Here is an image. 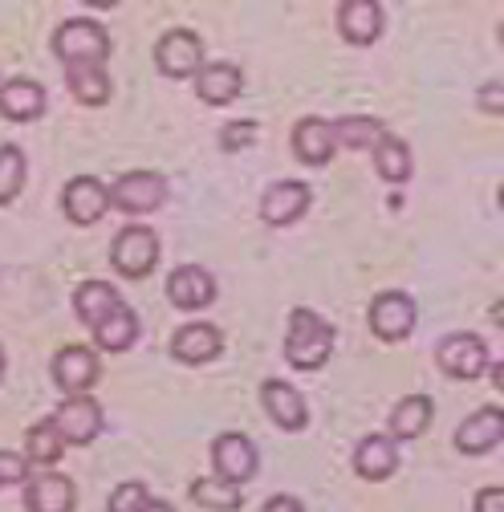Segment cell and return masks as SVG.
I'll return each instance as SVG.
<instances>
[{
	"instance_id": "cell-1",
	"label": "cell",
	"mask_w": 504,
	"mask_h": 512,
	"mask_svg": "<svg viewBox=\"0 0 504 512\" xmlns=\"http://www.w3.org/2000/svg\"><path fill=\"white\" fill-rule=\"evenodd\" d=\"M334 354V326L313 309H293L289 313V334H285V358L297 370H318Z\"/></svg>"
},
{
	"instance_id": "cell-2",
	"label": "cell",
	"mask_w": 504,
	"mask_h": 512,
	"mask_svg": "<svg viewBox=\"0 0 504 512\" xmlns=\"http://www.w3.org/2000/svg\"><path fill=\"white\" fill-rule=\"evenodd\" d=\"M53 53L74 66V61H86V66H102L110 57V33L90 21V17H74V21H61L53 33Z\"/></svg>"
},
{
	"instance_id": "cell-3",
	"label": "cell",
	"mask_w": 504,
	"mask_h": 512,
	"mask_svg": "<svg viewBox=\"0 0 504 512\" xmlns=\"http://www.w3.org/2000/svg\"><path fill=\"white\" fill-rule=\"evenodd\" d=\"M110 261H114V269H118L122 277H131V281L147 277V273L159 265V236H155L151 228H143V224L122 228V232L114 236Z\"/></svg>"
},
{
	"instance_id": "cell-4",
	"label": "cell",
	"mask_w": 504,
	"mask_h": 512,
	"mask_svg": "<svg viewBox=\"0 0 504 512\" xmlns=\"http://www.w3.org/2000/svg\"><path fill=\"white\" fill-rule=\"evenodd\" d=\"M106 196H110L114 208L143 216V212H155L167 200V179L159 171H126L122 179H114V187H106Z\"/></svg>"
},
{
	"instance_id": "cell-5",
	"label": "cell",
	"mask_w": 504,
	"mask_h": 512,
	"mask_svg": "<svg viewBox=\"0 0 504 512\" xmlns=\"http://www.w3.org/2000/svg\"><path fill=\"white\" fill-rule=\"evenodd\" d=\"M212 464H216V480L224 484H248L252 476H257V447H252L248 435L240 431H224L212 439Z\"/></svg>"
},
{
	"instance_id": "cell-6",
	"label": "cell",
	"mask_w": 504,
	"mask_h": 512,
	"mask_svg": "<svg viewBox=\"0 0 504 512\" xmlns=\"http://www.w3.org/2000/svg\"><path fill=\"white\" fill-rule=\"evenodd\" d=\"M45 423L57 431L61 443H90L102 431V407L90 395H74V399L61 403L53 411V419H45Z\"/></svg>"
},
{
	"instance_id": "cell-7",
	"label": "cell",
	"mask_w": 504,
	"mask_h": 512,
	"mask_svg": "<svg viewBox=\"0 0 504 512\" xmlns=\"http://www.w3.org/2000/svg\"><path fill=\"white\" fill-rule=\"evenodd\" d=\"M155 66L167 78H192L204 70V45L192 29H171L159 45H155Z\"/></svg>"
},
{
	"instance_id": "cell-8",
	"label": "cell",
	"mask_w": 504,
	"mask_h": 512,
	"mask_svg": "<svg viewBox=\"0 0 504 512\" xmlns=\"http://www.w3.org/2000/svg\"><path fill=\"white\" fill-rule=\"evenodd\" d=\"M370 330L383 342H399L415 330V301L407 293H378L370 301Z\"/></svg>"
},
{
	"instance_id": "cell-9",
	"label": "cell",
	"mask_w": 504,
	"mask_h": 512,
	"mask_svg": "<svg viewBox=\"0 0 504 512\" xmlns=\"http://www.w3.org/2000/svg\"><path fill=\"white\" fill-rule=\"evenodd\" d=\"M435 358H439V370L452 378H480L488 366V346L476 334H452L439 342Z\"/></svg>"
},
{
	"instance_id": "cell-10",
	"label": "cell",
	"mask_w": 504,
	"mask_h": 512,
	"mask_svg": "<svg viewBox=\"0 0 504 512\" xmlns=\"http://www.w3.org/2000/svg\"><path fill=\"white\" fill-rule=\"evenodd\" d=\"M61 208H66V216L74 224H94L106 216L110 208V196H106V183L94 179V175H78L66 183V191H61Z\"/></svg>"
},
{
	"instance_id": "cell-11",
	"label": "cell",
	"mask_w": 504,
	"mask_h": 512,
	"mask_svg": "<svg viewBox=\"0 0 504 512\" xmlns=\"http://www.w3.org/2000/svg\"><path fill=\"white\" fill-rule=\"evenodd\" d=\"M53 378L70 399L74 395H90V387L98 382V358L86 346H66V350H57V358H53Z\"/></svg>"
},
{
	"instance_id": "cell-12",
	"label": "cell",
	"mask_w": 504,
	"mask_h": 512,
	"mask_svg": "<svg viewBox=\"0 0 504 512\" xmlns=\"http://www.w3.org/2000/svg\"><path fill=\"white\" fill-rule=\"evenodd\" d=\"M167 301L179 305V309H204L216 301V281L208 269L200 265H179L171 277H167Z\"/></svg>"
},
{
	"instance_id": "cell-13",
	"label": "cell",
	"mask_w": 504,
	"mask_h": 512,
	"mask_svg": "<svg viewBox=\"0 0 504 512\" xmlns=\"http://www.w3.org/2000/svg\"><path fill=\"white\" fill-rule=\"evenodd\" d=\"M25 508L29 512H74V480L57 476V472H41L29 476L25 484Z\"/></svg>"
},
{
	"instance_id": "cell-14",
	"label": "cell",
	"mask_w": 504,
	"mask_h": 512,
	"mask_svg": "<svg viewBox=\"0 0 504 512\" xmlns=\"http://www.w3.org/2000/svg\"><path fill=\"white\" fill-rule=\"evenodd\" d=\"M500 435H504V415H500V407H480V411H472V415L460 423L456 447H460V452H468V456H484V452H492V447L500 443Z\"/></svg>"
},
{
	"instance_id": "cell-15",
	"label": "cell",
	"mask_w": 504,
	"mask_h": 512,
	"mask_svg": "<svg viewBox=\"0 0 504 512\" xmlns=\"http://www.w3.org/2000/svg\"><path fill=\"white\" fill-rule=\"evenodd\" d=\"M261 403H265L269 419H273L281 431H301V427L309 423L305 399L289 387V382H281V378H269V382H265V387H261Z\"/></svg>"
},
{
	"instance_id": "cell-16",
	"label": "cell",
	"mask_w": 504,
	"mask_h": 512,
	"mask_svg": "<svg viewBox=\"0 0 504 512\" xmlns=\"http://www.w3.org/2000/svg\"><path fill=\"white\" fill-rule=\"evenodd\" d=\"M305 208H309V183H297V179H281L261 196V216L277 228L305 216Z\"/></svg>"
},
{
	"instance_id": "cell-17",
	"label": "cell",
	"mask_w": 504,
	"mask_h": 512,
	"mask_svg": "<svg viewBox=\"0 0 504 512\" xmlns=\"http://www.w3.org/2000/svg\"><path fill=\"white\" fill-rule=\"evenodd\" d=\"M338 29L354 45L378 41V33H383V5H374V0H346V5H338Z\"/></svg>"
},
{
	"instance_id": "cell-18",
	"label": "cell",
	"mask_w": 504,
	"mask_h": 512,
	"mask_svg": "<svg viewBox=\"0 0 504 512\" xmlns=\"http://www.w3.org/2000/svg\"><path fill=\"white\" fill-rule=\"evenodd\" d=\"M293 151L301 163L309 167H326L334 159V131H330V122L326 118H301L297 122V131H293Z\"/></svg>"
},
{
	"instance_id": "cell-19",
	"label": "cell",
	"mask_w": 504,
	"mask_h": 512,
	"mask_svg": "<svg viewBox=\"0 0 504 512\" xmlns=\"http://www.w3.org/2000/svg\"><path fill=\"white\" fill-rule=\"evenodd\" d=\"M399 468V447L387 435H366L354 452V472L362 480H387Z\"/></svg>"
},
{
	"instance_id": "cell-20",
	"label": "cell",
	"mask_w": 504,
	"mask_h": 512,
	"mask_svg": "<svg viewBox=\"0 0 504 512\" xmlns=\"http://www.w3.org/2000/svg\"><path fill=\"white\" fill-rule=\"evenodd\" d=\"M220 346H224V334H220L216 326H208V322H192V326H183V330L171 338V354H175L179 362H192V366L216 358Z\"/></svg>"
},
{
	"instance_id": "cell-21",
	"label": "cell",
	"mask_w": 504,
	"mask_h": 512,
	"mask_svg": "<svg viewBox=\"0 0 504 512\" xmlns=\"http://www.w3.org/2000/svg\"><path fill=\"white\" fill-rule=\"evenodd\" d=\"M41 110H45V90H41V82H33V78H13V82L0 86V114H5V118H13V122H33V118H41Z\"/></svg>"
},
{
	"instance_id": "cell-22",
	"label": "cell",
	"mask_w": 504,
	"mask_h": 512,
	"mask_svg": "<svg viewBox=\"0 0 504 512\" xmlns=\"http://www.w3.org/2000/svg\"><path fill=\"white\" fill-rule=\"evenodd\" d=\"M94 338H98V346H102V350H110V354L131 350V346H135V338H139V317H135V309L118 301V305L102 317V322L94 326Z\"/></svg>"
},
{
	"instance_id": "cell-23",
	"label": "cell",
	"mask_w": 504,
	"mask_h": 512,
	"mask_svg": "<svg viewBox=\"0 0 504 512\" xmlns=\"http://www.w3.org/2000/svg\"><path fill=\"white\" fill-rule=\"evenodd\" d=\"M240 86H244V78H240L236 66H228V61H216V66H204V70L196 74V94H200L208 106H228V102H236V98H240Z\"/></svg>"
},
{
	"instance_id": "cell-24",
	"label": "cell",
	"mask_w": 504,
	"mask_h": 512,
	"mask_svg": "<svg viewBox=\"0 0 504 512\" xmlns=\"http://www.w3.org/2000/svg\"><path fill=\"white\" fill-rule=\"evenodd\" d=\"M330 131H334V147L366 151V147H374L378 139L387 135V126H383V118L354 114V118H338V122H330Z\"/></svg>"
},
{
	"instance_id": "cell-25",
	"label": "cell",
	"mask_w": 504,
	"mask_h": 512,
	"mask_svg": "<svg viewBox=\"0 0 504 512\" xmlns=\"http://www.w3.org/2000/svg\"><path fill=\"white\" fill-rule=\"evenodd\" d=\"M431 415H435V403L427 395H407L395 403L391 411V431L395 439H419L427 427H431Z\"/></svg>"
},
{
	"instance_id": "cell-26",
	"label": "cell",
	"mask_w": 504,
	"mask_h": 512,
	"mask_svg": "<svg viewBox=\"0 0 504 512\" xmlns=\"http://www.w3.org/2000/svg\"><path fill=\"white\" fill-rule=\"evenodd\" d=\"M118 305V293H114V285H106V281H82L78 285V293H74V309H78V317L94 330L102 317L110 313Z\"/></svg>"
},
{
	"instance_id": "cell-27",
	"label": "cell",
	"mask_w": 504,
	"mask_h": 512,
	"mask_svg": "<svg viewBox=\"0 0 504 512\" xmlns=\"http://www.w3.org/2000/svg\"><path fill=\"white\" fill-rule=\"evenodd\" d=\"M66 78H70V90L78 102L86 106H102L110 98V78L102 66H86V61H74V66H66Z\"/></svg>"
},
{
	"instance_id": "cell-28",
	"label": "cell",
	"mask_w": 504,
	"mask_h": 512,
	"mask_svg": "<svg viewBox=\"0 0 504 512\" xmlns=\"http://www.w3.org/2000/svg\"><path fill=\"white\" fill-rule=\"evenodd\" d=\"M374 167H378V175H383L387 183H407V175H411V151H407V143L383 135V139L374 143Z\"/></svg>"
},
{
	"instance_id": "cell-29",
	"label": "cell",
	"mask_w": 504,
	"mask_h": 512,
	"mask_svg": "<svg viewBox=\"0 0 504 512\" xmlns=\"http://www.w3.org/2000/svg\"><path fill=\"white\" fill-rule=\"evenodd\" d=\"M61 452H66V443L57 439V431H53L49 423L29 427V435H25V464H41V468H49V464L61 460Z\"/></svg>"
},
{
	"instance_id": "cell-30",
	"label": "cell",
	"mask_w": 504,
	"mask_h": 512,
	"mask_svg": "<svg viewBox=\"0 0 504 512\" xmlns=\"http://www.w3.org/2000/svg\"><path fill=\"white\" fill-rule=\"evenodd\" d=\"M192 500L200 508H212V512H236L240 508V488L236 484H224L216 476H204L192 484Z\"/></svg>"
},
{
	"instance_id": "cell-31",
	"label": "cell",
	"mask_w": 504,
	"mask_h": 512,
	"mask_svg": "<svg viewBox=\"0 0 504 512\" xmlns=\"http://www.w3.org/2000/svg\"><path fill=\"white\" fill-rule=\"evenodd\" d=\"M25 183V155L17 147H0V204H13Z\"/></svg>"
},
{
	"instance_id": "cell-32",
	"label": "cell",
	"mask_w": 504,
	"mask_h": 512,
	"mask_svg": "<svg viewBox=\"0 0 504 512\" xmlns=\"http://www.w3.org/2000/svg\"><path fill=\"white\" fill-rule=\"evenodd\" d=\"M147 500H151V496H147V488H143L139 480H126V484L114 488V496H110V512H143Z\"/></svg>"
},
{
	"instance_id": "cell-33",
	"label": "cell",
	"mask_w": 504,
	"mask_h": 512,
	"mask_svg": "<svg viewBox=\"0 0 504 512\" xmlns=\"http://www.w3.org/2000/svg\"><path fill=\"white\" fill-rule=\"evenodd\" d=\"M252 139H257V122L244 118V122H228V126H224L220 147H224V151H244V147H252Z\"/></svg>"
},
{
	"instance_id": "cell-34",
	"label": "cell",
	"mask_w": 504,
	"mask_h": 512,
	"mask_svg": "<svg viewBox=\"0 0 504 512\" xmlns=\"http://www.w3.org/2000/svg\"><path fill=\"white\" fill-rule=\"evenodd\" d=\"M29 480V464L17 452H0V484H21Z\"/></svg>"
},
{
	"instance_id": "cell-35",
	"label": "cell",
	"mask_w": 504,
	"mask_h": 512,
	"mask_svg": "<svg viewBox=\"0 0 504 512\" xmlns=\"http://www.w3.org/2000/svg\"><path fill=\"white\" fill-rule=\"evenodd\" d=\"M476 512H504V488H480L476 492Z\"/></svg>"
},
{
	"instance_id": "cell-36",
	"label": "cell",
	"mask_w": 504,
	"mask_h": 512,
	"mask_svg": "<svg viewBox=\"0 0 504 512\" xmlns=\"http://www.w3.org/2000/svg\"><path fill=\"white\" fill-rule=\"evenodd\" d=\"M261 512H305V508H301L297 496H273V500H265Z\"/></svg>"
},
{
	"instance_id": "cell-37",
	"label": "cell",
	"mask_w": 504,
	"mask_h": 512,
	"mask_svg": "<svg viewBox=\"0 0 504 512\" xmlns=\"http://www.w3.org/2000/svg\"><path fill=\"white\" fill-rule=\"evenodd\" d=\"M480 102H484V106H488V110H492V114H496V110H500V86H496V82H492V86H488V90H484V94H480Z\"/></svg>"
},
{
	"instance_id": "cell-38",
	"label": "cell",
	"mask_w": 504,
	"mask_h": 512,
	"mask_svg": "<svg viewBox=\"0 0 504 512\" xmlns=\"http://www.w3.org/2000/svg\"><path fill=\"white\" fill-rule=\"evenodd\" d=\"M143 512H175V508H171L167 500H147V504H143Z\"/></svg>"
},
{
	"instance_id": "cell-39",
	"label": "cell",
	"mask_w": 504,
	"mask_h": 512,
	"mask_svg": "<svg viewBox=\"0 0 504 512\" xmlns=\"http://www.w3.org/2000/svg\"><path fill=\"white\" fill-rule=\"evenodd\" d=\"M0 374H5V350H0Z\"/></svg>"
}]
</instances>
